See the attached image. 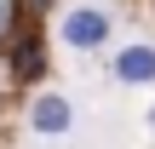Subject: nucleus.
<instances>
[{"label": "nucleus", "instance_id": "3", "mask_svg": "<svg viewBox=\"0 0 155 149\" xmlns=\"http://www.w3.org/2000/svg\"><path fill=\"white\" fill-rule=\"evenodd\" d=\"M109 75L121 86H155V40H132L109 57Z\"/></svg>", "mask_w": 155, "mask_h": 149}, {"label": "nucleus", "instance_id": "2", "mask_svg": "<svg viewBox=\"0 0 155 149\" xmlns=\"http://www.w3.org/2000/svg\"><path fill=\"white\" fill-rule=\"evenodd\" d=\"M29 132H35V138H69V132H75V103H69L63 92H40V98L29 103Z\"/></svg>", "mask_w": 155, "mask_h": 149}, {"label": "nucleus", "instance_id": "4", "mask_svg": "<svg viewBox=\"0 0 155 149\" xmlns=\"http://www.w3.org/2000/svg\"><path fill=\"white\" fill-rule=\"evenodd\" d=\"M150 126H155V103H150Z\"/></svg>", "mask_w": 155, "mask_h": 149}, {"label": "nucleus", "instance_id": "1", "mask_svg": "<svg viewBox=\"0 0 155 149\" xmlns=\"http://www.w3.org/2000/svg\"><path fill=\"white\" fill-rule=\"evenodd\" d=\"M109 34H115V17L104 11V6H69L63 17H58V40L69 46V52H104L109 46Z\"/></svg>", "mask_w": 155, "mask_h": 149}]
</instances>
